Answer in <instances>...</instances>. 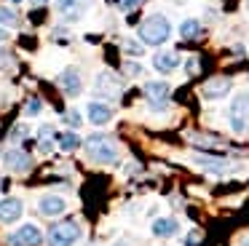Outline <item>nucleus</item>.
Here are the masks:
<instances>
[{"label":"nucleus","mask_w":249,"mask_h":246,"mask_svg":"<svg viewBox=\"0 0 249 246\" xmlns=\"http://www.w3.org/2000/svg\"><path fill=\"white\" fill-rule=\"evenodd\" d=\"M241 246H249V235H247V238H244V241H241Z\"/></svg>","instance_id":"obj_31"},{"label":"nucleus","mask_w":249,"mask_h":246,"mask_svg":"<svg viewBox=\"0 0 249 246\" xmlns=\"http://www.w3.org/2000/svg\"><path fill=\"white\" fill-rule=\"evenodd\" d=\"M8 40V30H3V27H0V43H6Z\"/></svg>","instance_id":"obj_28"},{"label":"nucleus","mask_w":249,"mask_h":246,"mask_svg":"<svg viewBox=\"0 0 249 246\" xmlns=\"http://www.w3.org/2000/svg\"><path fill=\"white\" fill-rule=\"evenodd\" d=\"M0 24H3V27H14V24H17V11L8 8V5H0Z\"/></svg>","instance_id":"obj_20"},{"label":"nucleus","mask_w":249,"mask_h":246,"mask_svg":"<svg viewBox=\"0 0 249 246\" xmlns=\"http://www.w3.org/2000/svg\"><path fill=\"white\" fill-rule=\"evenodd\" d=\"M59 86L67 96H78L81 94V75H78L75 67H67L65 72L59 75Z\"/></svg>","instance_id":"obj_9"},{"label":"nucleus","mask_w":249,"mask_h":246,"mask_svg":"<svg viewBox=\"0 0 249 246\" xmlns=\"http://www.w3.org/2000/svg\"><path fill=\"white\" fill-rule=\"evenodd\" d=\"M78 238H81L78 222H59L49 233V246H72Z\"/></svg>","instance_id":"obj_4"},{"label":"nucleus","mask_w":249,"mask_h":246,"mask_svg":"<svg viewBox=\"0 0 249 246\" xmlns=\"http://www.w3.org/2000/svg\"><path fill=\"white\" fill-rule=\"evenodd\" d=\"M86 112H89V121H91L94 126H105V123L113 121V110H110L105 102H89Z\"/></svg>","instance_id":"obj_8"},{"label":"nucleus","mask_w":249,"mask_h":246,"mask_svg":"<svg viewBox=\"0 0 249 246\" xmlns=\"http://www.w3.org/2000/svg\"><path fill=\"white\" fill-rule=\"evenodd\" d=\"M3 163H6L8 171H27L30 169V155L14 147V150H8V153L3 155Z\"/></svg>","instance_id":"obj_12"},{"label":"nucleus","mask_w":249,"mask_h":246,"mask_svg":"<svg viewBox=\"0 0 249 246\" xmlns=\"http://www.w3.org/2000/svg\"><path fill=\"white\" fill-rule=\"evenodd\" d=\"M179 230V222L174 217H158L156 222H153V233L158 235V238H169V235H177Z\"/></svg>","instance_id":"obj_16"},{"label":"nucleus","mask_w":249,"mask_h":246,"mask_svg":"<svg viewBox=\"0 0 249 246\" xmlns=\"http://www.w3.org/2000/svg\"><path fill=\"white\" fill-rule=\"evenodd\" d=\"M118 3H121V11H134L142 0H118Z\"/></svg>","instance_id":"obj_23"},{"label":"nucleus","mask_w":249,"mask_h":246,"mask_svg":"<svg viewBox=\"0 0 249 246\" xmlns=\"http://www.w3.org/2000/svg\"><path fill=\"white\" fill-rule=\"evenodd\" d=\"M121 46H124V51L131 53V56H142V53H145L142 51V43H137V40H124Z\"/></svg>","instance_id":"obj_21"},{"label":"nucleus","mask_w":249,"mask_h":246,"mask_svg":"<svg viewBox=\"0 0 249 246\" xmlns=\"http://www.w3.org/2000/svg\"><path fill=\"white\" fill-rule=\"evenodd\" d=\"M24 134H27V126H17V128L11 131V139H14V142H19V139H22Z\"/></svg>","instance_id":"obj_25"},{"label":"nucleus","mask_w":249,"mask_h":246,"mask_svg":"<svg viewBox=\"0 0 249 246\" xmlns=\"http://www.w3.org/2000/svg\"><path fill=\"white\" fill-rule=\"evenodd\" d=\"M188 70H190V75L196 72V59H188Z\"/></svg>","instance_id":"obj_29"},{"label":"nucleus","mask_w":249,"mask_h":246,"mask_svg":"<svg viewBox=\"0 0 249 246\" xmlns=\"http://www.w3.org/2000/svg\"><path fill=\"white\" fill-rule=\"evenodd\" d=\"M33 5H43V3H49V0H30Z\"/></svg>","instance_id":"obj_30"},{"label":"nucleus","mask_w":249,"mask_h":246,"mask_svg":"<svg viewBox=\"0 0 249 246\" xmlns=\"http://www.w3.org/2000/svg\"><path fill=\"white\" fill-rule=\"evenodd\" d=\"M97 91L99 94H105V96H118V80H115V75L113 72H107V70H105V72H99L97 75Z\"/></svg>","instance_id":"obj_15"},{"label":"nucleus","mask_w":249,"mask_h":246,"mask_svg":"<svg viewBox=\"0 0 249 246\" xmlns=\"http://www.w3.org/2000/svg\"><path fill=\"white\" fill-rule=\"evenodd\" d=\"M24 206L19 198H6V201H0V222H17L22 217Z\"/></svg>","instance_id":"obj_11"},{"label":"nucleus","mask_w":249,"mask_h":246,"mask_svg":"<svg viewBox=\"0 0 249 246\" xmlns=\"http://www.w3.org/2000/svg\"><path fill=\"white\" fill-rule=\"evenodd\" d=\"M145 94L150 96V102H166L169 83H163V80H150V83H145Z\"/></svg>","instance_id":"obj_17"},{"label":"nucleus","mask_w":249,"mask_h":246,"mask_svg":"<svg viewBox=\"0 0 249 246\" xmlns=\"http://www.w3.org/2000/svg\"><path fill=\"white\" fill-rule=\"evenodd\" d=\"M59 147L65 150V153H70V150H75L78 144H81V139H78V134L75 131H65V134H59Z\"/></svg>","instance_id":"obj_18"},{"label":"nucleus","mask_w":249,"mask_h":246,"mask_svg":"<svg viewBox=\"0 0 249 246\" xmlns=\"http://www.w3.org/2000/svg\"><path fill=\"white\" fill-rule=\"evenodd\" d=\"M40 244H43V233L38 230V225H22L11 235V246H40Z\"/></svg>","instance_id":"obj_5"},{"label":"nucleus","mask_w":249,"mask_h":246,"mask_svg":"<svg viewBox=\"0 0 249 246\" xmlns=\"http://www.w3.org/2000/svg\"><path fill=\"white\" fill-rule=\"evenodd\" d=\"M14 3H19V0H14Z\"/></svg>","instance_id":"obj_33"},{"label":"nucleus","mask_w":249,"mask_h":246,"mask_svg":"<svg viewBox=\"0 0 249 246\" xmlns=\"http://www.w3.org/2000/svg\"><path fill=\"white\" fill-rule=\"evenodd\" d=\"M193 163L201 166L204 171H209V174H225V171L231 169V166H228V160H222V158H209V155H196Z\"/></svg>","instance_id":"obj_13"},{"label":"nucleus","mask_w":249,"mask_h":246,"mask_svg":"<svg viewBox=\"0 0 249 246\" xmlns=\"http://www.w3.org/2000/svg\"><path fill=\"white\" fill-rule=\"evenodd\" d=\"M231 78H212L209 83L201 88V96L204 99H209V102H214V99H222V96H228V91H231Z\"/></svg>","instance_id":"obj_6"},{"label":"nucleus","mask_w":249,"mask_h":246,"mask_svg":"<svg viewBox=\"0 0 249 246\" xmlns=\"http://www.w3.org/2000/svg\"><path fill=\"white\" fill-rule=\"evenodd\" d=\"M196 241H198V233H190L188 235V246H196Z\"/></svg>","instance_id":"obj_27"},{"label":"nucleus","mask_w":249,"mask_h":246,"mask_svg":"<svg viewBox=\"0 0 249 246\" xmlns=\"http://www.w3.org/2000/svg\"><path fill=\"white\" fill-rule=\"evenodd\" d=\"M40 214H46V217H56V214H65L67 209V201L62 195H43L38 203Z\"/></svg>","instance_id":"obj_10"},{"label":"nucleus","mask_w":249,"mask_h":246,"mask_svg":"<svg viewBox=\"0 0 249 246\" xmlns=\"http://www.w3.org/2000/svg\"><path fill=\"white\" fill-rule=\"evenodd\" d=\"M177 64H179V53L174 51H158L153 56V67L158 72H172V70H177Z\"/></svg>","instance_id":"obj_14"},{"label":"nucleus","mask_w":249,"mask_h":246,"mask_svg":"<svg viewBox=\"0 0 249 246\" xmlns=\"http://www.w3.org/2000/svg\"><path fill=\"white\" fill-rule=\"evenodd\" d=\"M8 62H11V56H8L6 51H0V67H6Z\"/></svg>","instance_id":"obj_26"},{"label":"nucleus","mask_w":249,"mask_h":246,"mask_svg":"<svg viewBox=\"0 0 249 246\" xmlns=\"http://www.w3.org/2000/svg\"><path fill=\"white\" fill-rule=\"evenodd\" d=\"M86 150L89 155H91L97 163H115L118 160V150H115V144L110 142L105 134H94V137L86 139Z\"/></svg>","instance_id":"obj_2"},{"label":"nucleus","mask_w":249,"mask_h":246,"mask_svg":"<svg viewBox=\"0 0 249 246\" xmlns=\"http://www.w3.org/2000/svg\"><path fill=\"white\" fill-rule=\"evenodd\" d=\"M40 110H43V102H40V99H30V102H27V107H24V115L33 118V115H38Z\"/></svg>","instance_id":"obj_22"},{"label":"nucleus","mask_w":249,"mask_h":246,"mask_svg":"<svg viewBox=\"0 0 249 246\" xmlns=\"http://www.w3.org/2000/svg\"><path fill=\"white\" fill-rule=\"evenodd\" d=\"M201 32V21L198 19H185L182 24H179V35L182 37H196Z\"/></svg>","instance_id":"obj_19"},{"label":"nucleus","mask_w":249,"mask_h":246,"mask_svg":"<svg viewBox=\"0 0 249 246\" xmlns=\"http://www.w3.org/2000/svg\"><path fill=\"white\" fill-rule=\"evenodd\" d=\"M86 5H89V0H56V11L70 21L81 19L83 11H86Z\"/></svg>","instance_id":"obj_7"},{"label":"nucleus","mask_w":249,"mask_h":246,"mask_svg":"<svg viewBox=\"0 0 249 246\" xmlns=\"http://www.w3.org/2000/svg\"><path fill=\"white\" fill-rule=\"evenodd\" d=\"M137 35H140V40L147 43V46H161V43H166L169 35H172V24H169L166 16L153 14V16H147V19L140 24Z\"/></svg>","instance_id":"obj_1"},{"label":"nucleus","mask_w":249,"mask_h":246,"mask_svg":"<svg viewBox=\"0 0 249 246\" xmlns=\"http://www.w3.org/2000/svg\"><path fill=\"white\" fill-rule=\"evenodd\" d=\"M65 121L70 123V126H81V115H78L75 110H70V112H67V115H65Z\"/></svg>","instance_id":"obj_24"},{"label":"nucleus","mask_w":249,"mask_h":246,"mask_svg":"<svg viewBox=\"0 0 249 246\" xmlns=\"http://www.w3.org/2000/svg\"><path fill=\"white\" fill-rule=\"evenodd\" d=\"M228 123L236 134H244L249 128V94H236L231 102V110H228Z\"/></svg>","instance_id":"obj_3"},{"label":"nucleus","mask_w":249,"mask_h":246,"mask_svg":"<svg viewBox=\"0 0 249 246\" xmlns=\"http://www.w3.org/2000/svg\"><path fill=\"white\" fill-rule=\"evenodd\" d=\"M247 8H249V0H247Z\"/></svg>","instance_id":"obj_32"}]
</instances>
